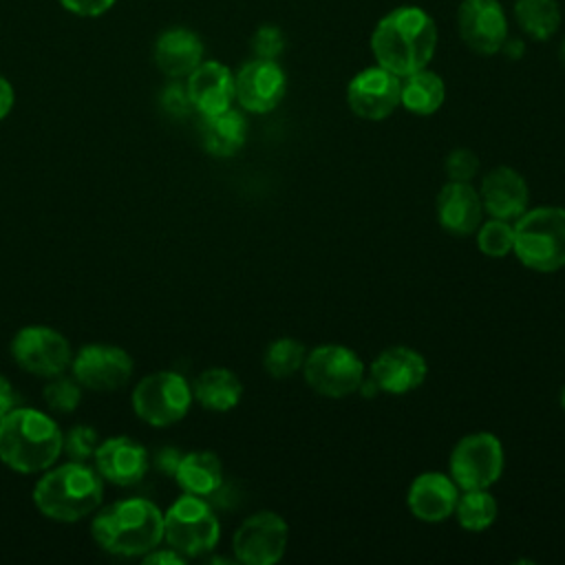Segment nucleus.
<instances>
[{
	"label": "nucleus",
	"instance_id": "obj_1",
	"mask_svg": "<svg viewBox=\"0 0 565 565\" xmlns=\"http://www.w3.org/2000/svg\"><path fill=\"white\" fill-rule=\"evenodd\" d=\"M437 49V24L413 4L397 7L377 20L371 33V51L377 66L406 77L428 66Z\"/></svg>",
	"mask_w": 565,
	"mask_h": 565
},
{
	"label": "nucleus",
	"instance_id": "obj_2",
	"mask_svg": "<svg viewBox=\"0 0 565 565\" xmlns=\"http://www.w3.org/2000/svg\"><path fill=\"white\" fill-rule=\"evenodd\" d=\"M62 437L53 417L15 406L0 419V461L22 475L42 472L62 455Z\"/></svg>",
	"mask_w": 565,
	"mask_h": 565
},
{
	"label": "nucleus",
	"instance_id": "obj_3",
	"mask_svg": "<svg viewBox=\"0 0 565 565\" xmlns=\"http://www.w3.org/2000/svg\"><path fill=\"white\" fill-rule=\"evenodd\" d=\"M90 532L110 554L143 556L163 541V512L141 497L121 499L95 514Z\"/></svg>",
	"mask_w": 565,
	"mask_h": 565
},
{
	"label": "nucleus",
	"instance_id": "obj_4",
	"mask_svg": "<svg viewBox=\"0 0 565 565\" xmlns=\"http://www.w3.org/2000/svg\"><path fill=\"white\" fill-rule=\"evenodd\" d=\"M104 479L86 461H66L55 468H46L33 488L35 508L62 523L79 521L93 514L102 505Z\"/></svg>",
	"mask_w": 565,
	"mask_h": 565
},
{
	"label": "nucleus",
	"instance_id": "obj_5",
	"mask_svg": "<svg viewBox=\"0 0 565 565\" xmlns=\"http://www.w3.org/2000/svg\"><path fill=\"white\" fill-rule=\"evenodd\" d=\"M512 252L532 271L550 274L565 267V207L525 210L514 223Z\"/></svg>",
	"mask_w": 565,
	"mask_h": 565
},
{
	"label": "nucleus",
	"instance_id": "obj_6",
	"mask_svg": "<svg viewBox=\"0 0 565 565\" xmlns=\"http://www.w3.org/2000/svg\"><path fill=\"white\" fill-rule=\"evenodd\" d=\"M221 525L203 497L183 494L163 512V539L181 556H201L216 547Z\"/></svg>",
	"mask_w": 565,
	"mask_h": 565
},
{
	"label": "nucleus",
	"instance_id": "obj_7",
	"mask_svg": "<svg viewBox=\"0 0 565 565\" xmlns=\"http://www.w3.org/2000/svg\"><path fill=\"white\" fill-rule=\"evenodd\" d=\"M305 382L324 397H347L360 391L366 369L360 355L342 344H322L307 353L302 364Z\"/></svg>",
	"mask_w": 565,
	"mask_h": 565
},
{
	"label": "nucleus",
	"instance_id": "obj_8",
	"mask_svg": "<svg viewBox=\"0 0 565 565\" xmlns=\"http://www.w3.org/2000/svg\"><path fill=\"white\" fill-rule=\"evenodd\" d=\"M192 404V386L174 371L146 375L132 391V408L139 419L163 428L183 419Z\"/></svg>",
	"mask_w": 565,
	"mask_h": 565
},
{
	"label": "nucleus",
	"instance_id": "obj_9",
	"mask_svg": "<svg viewBox=\"0 0 565 565\" xmlns=\"http://www.w3.org/2000/svg\"><path fill=\"white\" fill-rule=\"evenodd\" d=\"M503 446L492 433L461 437L450 452V477L461 490H488L503 472Z\"/></svg>",
	"mask_w": 565,
	"mask_h": 565
},
{
	"label": "nucleus",
	"instance_id": "obj_10",
	"mask_svg": "<svg viewBox=\"0 0 565 565\" xmlns=\"http://www.w3.org/2000/svg\"><path fill=\"white\" fill-rule=\"evenodd\" d=\"M11 358L18 366L33 375L55 377L68 369L73 351L68 340L57 329L31 324L13 335Z\"/></svg>",
	"mask_w": 565,
	"mask_h": 565
},
{
	"label": "nucleus",
	"instance_id": "obj_11",
	"mask_svg": "<svg viewBox=\"0 0 565 565\" xmlns=\"http://www.w3.org/2000/svg\"><path fill=\"white\" fill-rule=\"evenodd\" d=\"M289 539V527L276 512L263 510L245 519L234 532L232 547L245 565H274L282 558Z\"/></svg>",
	"mask_w": 565,
	"mask_h": 565
},
{
	"label": "nucleus",
	"instance_id": "obj_12",
	"mask_svg": "<svg viewBox=\"0 0 565 565\" xmlns=\"http://www.w3.org/2000/svg\"><path fill=\"white\" fill-rule=\"evenodd\" d=\"M75 380L90 391H117L132 375V358L115 344L82 347L71 360Z\"/></svg>",
	"mask_w": 565,
	"mask_h": 565
},
{
	"label": "nucleus",
	"instance_id": "obj_13",
	"mask_svg": "<svg viewBox=\"0 0 565 565\" xmlns=\"http://www.w3.org/2000/svg\"><path fill=\"white\" fill-rule=\"evenodd\" d=\"M457 29L468 49L479 55H494L508 40V20L499 0H461Z\"/></svg>",
	"mask_w": 565,
	"mask_h": 565
},
{
	"label": "nucleus",
	"instance_id": "obj_14",
	"mask_svg": "<svg viewBox=\"0 0 565 565\" xmlns=\"http://www.w3.org/2000/svg\"><path fill=\"white\" fill-rule=\"evenodd\" d=\"M287 90V77L276 60L254 57L245 62L234 75L236 102L256 115L274 110Z\"/></svg>",
	"mask_w": 565,
	"mask_h": 565
},
{
	"label": "nucleus",
	"instance_id": "obj_15",
	"mask_svg": "<svg viewBox=\"0 0 565 565\" xmlns=\"http://www.w3.org/2000/svg\"><path fill=\"white\" fill-rule=\"evenodd\" d=\"M399 88L402 77L382 66H371L353 75L347 86V102L360 119L380 121L399 106Z\"/></svg>",
	"mask_w": 565,
	"mask_h": 565
},
{
	"label": "nucleus",
	"instance_id": "obj_16",
	"mask_svg": "<svg viewBox=\"0 0 565 565\" xmlns=\"http://www.w3.org/2000/svg\"><path fill=\"white\" fill-rule=\"evenodd\" d=\"M428 373L426 360L411 347L384 349L369 369V380L377 391L388 395H404L424 384Z\"/></svg>",
	"mask_w": 565,
	"mask_h": 565
},
{
	"label": "nucleus",
	"instance_id": "obj_17",
	"mask_svg": "<svg viewBox=\"0 0 565 565\" xmlns=\"http://www.w3.org/2000/svg\"><path fill=\"white\" fill-rule=\"evenodd\" d=\"M93 459H95V470L99 472L102 479L124 488L137 486L139 481H143L150 466L146 448L124 435L99 441Z\"/></svg>",
	"mask_w": 565,
	"mask_h": 565
},
{
	"label": "nucleus",
	"instance_id": "obj_18",
	"mask_svg": "<svg viewBox=\"0 0 565 565\" xmlns=\"http://www.w3.org/2000/svg\"><path fill=\"white\" fill-rule=\"evenodd\" d=\"M185 90L192 108L201 113V117L227 110L236 99L234 73L216 60H203L185 77Z\"/></svg>",
	"mask_w": 565,
	"mask_h": 565
},
{
	"label": "nucleus",
	"instance_id": "obj_19",
	"mask_svg": "<svg viewBox=\"0 0 565 565\" xmlns=\"http://www.w3.org/2000/svg\"><path fill=\"white\" fill-rule=\"evenodd\" d=\"M481 205L492 218L516 221L527 210V183L525 179L508 166L490 170L481 181Z\"/></svg>",
	"mask_w": 565,
	"mask_h": 565
},
{
	"label": "nucleus",
	"instance_id": "obj_20",
	"mask_svg": "<svg viewBox=\"0 0 565 565\" xmlns=\"http://www.w3.org/2000/svg\"><path fill=\"white\" fill-rule=\"evenodd\" d=\"M459 499V488L450 475L444 472H422L413 479L406 503L413 516L437 523L455 514V505Z\"/></svg>",
	"mask_w": 565,
	"mask_h": 565
},
{
	"label": "nucleus",
	"instance_id": "obj_21",
	"mask_svg": "<svg viewBox=\"0 0 565 565\" xmlns=\"http://www.w3.org/2000/svg\"><path fill=\"white\" fill-rule=\"evenodd\" d=\"M152 60L163 75L183 79L203 62V40L192 29L170 26L154 40Z\"/></svg>",
	"mask_w": 565,
	"mask_h": 565
},
{
	"label": "nucleus",
	"instance_id": "obj_22",
	"mask_svg": "<svg viewBox=\"0 0 565 565\" xmlns=\"http://www.w3.org/2000/svg\"><path fill=\"white\" fill-rule=\"evenodd\" d=\"M483 205L479 192L466 181H448L437 194V221L455 236H468L481 225Z\"/></svg>",
	"mask_w": 565,
	"mask_h": 565
},
{
	"label": "nucleus",
	"instance_id": "obj_23",
	"mask_svg": "<svg viewBox=\"0 0 565 565\" xmlns=\"http://www.w3.org/2000/svg\"><path fill=\"white\" fill-rule=\"evenodd\" d=\"M245 139H247V121L243 113L227 108L214 115H203L201 141L210 154L221 159L234 157L243 150Z\"/></svg>",
	"mask_w": 565,
	"mask_h": 565
},
{
	"label": "nucleus",
	"instance_id": "obj_24",
	"mask_svg": "<svg viewBox=\"0 0 565 565\" xmlns=\"http://www.w3.org/2000/svg\"><path fill=\"white\" fill-rule=\"evenodd\" d=\"M174 479L185 494H196L205 499L223 486L221 459L210 450H194L181 455Z\"/></svg>",
	"mask_w": 565,
	"mask_h": 565
},
{
	"label": "nucleus",
	"instance_id": "obj_25",
	"mask_svg": "<svg viewBox=\"0 0 565 565\" xmlns=\"http://www.w3.org/2000/svg\"><path fill=\"white\" fill-rule=\"evenodd\" d=\"M192 397L207 411H232L243 397V384L230 369H205L192 384Z\"/></svg>",
	"mask_w": 565,
	"mask_h": 565
},
{
	"label": "nucleus",
	"instance_id": "obj_26",
	"mask_svg": "<svg viewBox=\"0 0 565 565\" xmlns=\"http://www.w3.org/2000/svg\"><path fill=\"white\" fill-rule=\"evenodd\" d=\"M446 99L444 79L433 71H415L402 77L399 88V104L415 115H433L441 108Z\"/></svg>",
	"mask_w": 565,
	"mask_h": 565
},
{
	"label": "nucleus",
	"instance_id": "obj_27",
	"mask_svg": "<svg viewBox=\"0 0 565 565\" xmlns=\"http://www.w3.org/2000/svg\"><path fill=\"white\" fill-rule=\"evenodd\" d=\"M514 18L532 40L545 42L561 26V7L556 0H516Z\"/></svg>",
	"mask_w": 565,
	"mask_h": 565
},
{
	"label": "nucleus",
	"instance_id": "obj_28",
	"mask_svg": "<svg viewBox=\"0 0 565 565\" xmlns=\"http://www.w3.org/2000/svg\"><path fill=\"white\" fill-rule=\"evenodd\" d=\"M497 512V501L488 490H463L455 505V516L468 532L488 530L494 523Z\"/></svg>",
	"mask_w": 565,
	"mask_h": 565
},
{
	"label": "nucleus",
	"instance_id": "obj_29",
	"mask_svg": "<svg viewBox=\"0 0 565 565\" xmlns=\"http://www.w3.org/2000/svg\"><path fill=\"white\" fill-rule=\"evenodd\" d=\"M305 358H307V349L298 340L278 338L267 347L263 364L271 377L282 380V377H291L296 371H300L305 364Z\"/></svg>",
	"mask_w": 565,
	"mask_h": 565
},
{
	"label": "nucleus",
	"instance_id": "obj_30",
	"mask_svg": "<svg viewBox=\"0 0 565 565\" xmlns=\"http://www.w3.org/2000/svg\"><path fill=\"white\" fill-rule=\"evenodd\" d=\"M477 245L486 256L501 258L514 247V225L510 221L490 218L477 227Z\"/></svg>",
	"mask_w": 565,
	"mask_h": 565
},
{
	"label": "nucleus",
	"instance_id": "obj_31",
	"mask_svg": "<svg viewBox=\"0 0 565 565\" xmlns=\"http://www.w3.org/2000/svg\"><path fill=\"white\" fill-rule=\"evenodd\" d=\"M44 402L57 413H73L82 402V384L77 380L55 375L53 382L44 386Z\"/></svg>",
	"mask_w": 565,
	"mask_h": 565
},
{
	"label": "nucleus",
	"instance_id": "obj_32",
	"mask_svg": "<svg viewBox=\"0 0 565 565\" xmlns=\"http://www.w3.org/2000/svg\"><path fill=\"white\" fill-rule=\"evenodd\" d=\"M99 446V435L93 426L77 424L62 437V452H66L73 461H86L95 455Z\"/></svg>",
	"mask_w": 565,
	"mask_h": 565
},
{
	"label": "nucleus",
	"instance_id": "obj_33",
	"mask_svg": "<svg viewBox=\"0 0 565 565\" xmlns=\"http://www.w3.org/2000/svg\"><path fill=\"white\" fill-rule=\"evenodd\" d=\"M444 170L448 174V181H466V183H470V179L479 170V159H477V154L472 150L457 148V150H452L446 157Z\"/></svg>",
	"mask_w": 565,
	"mask_h": 565
},
{
	"label": "nucleus",
	"instance_id": "obj_34",
	"mask_svg": "<svg viewBox=\"0 0 565 565\" xmlns=\"http://www.w3.org/2000/svg\"><path fill=\"white\" fill-rule=\"evenodd\" d=\"M285 49V38L278 26L274 24H263L254 35H252V51L256 57L263 60H278V55Z\"/></svg>",
	"mask_w": 565,
	"mask_h": 565
},
{
	"label": "nucleus",
	"instance_id": "obj_35",
	"mask_svg": "<svg viewBox=\"0 0 565 565\" xmlns=\"http://www.w3.org/2000/svg\"><path fill=\"white\" fill-rule=\"evenodd\" d=\"M161 108L172 117H185L192 110V102L188 97L185 84L172 82L161 93Z\"/></svg>",
	"mask_w": 565,
	"mask_h": 565
},
{
	"label": "nucleus",
	"instance_id": "obj_36",
	"mask_svg": "<svg viewBox=\"0 0 565 565\" xmlns=\"http://www.w3.org/2000/svg\"><path fill=\"white\" fill-rule=\"evenodd\" d=\"M57 4L77 18H99L106 15L117 0H57Z\"/></svg>",
	"mask_w": 565,
	"mask_h": 565
},
{
	"label": "nucleus",
	"instance_id": "obj_37",
	"mask_svg": "<svg viewBox=\"0 0 565 565\" xmlns=\"http://www.w3.org/2000/svg\"><path fill=\"white\" fill-rule=\"evenodd\" d=\"M141 561L143 563H168V565H179V563H183L185 561V556H181L177 550H172V547H168V550H159V547H154V550H150L148 554H143L141 556Z\"/></svg>",
	"mask_w": 565,
	"mask_h": 565
},
{
	"label": "nucleus",
	"instance_id": "obj_38",
	"mask_svg": "<svg viewBox=\"0 0 565 565\" xmlns=\"http://www.w3.org/2000/svg\"><path fill=\"white\" fill-rule=\"evenodd\" d=\"M13 104H15V90L11 82L4 75H0V119H4L11 113Z\"/></svg>",
	"mask_w": 565,
	"mask_h": 565
},
{
	"label": "nucleus",
	"instance_id": "obj_39",
	"mask_svg": "<svg viewBox=\"0 0 565 565\" xmlns=\"http://www.w3.org/2000/svg\"><path fill=\"white\" fill-rule=\"evenodd\" d=\"M15 408V393H13V386L7 377L0 375V419Z\"/></svg>",
	"mask_w": 565,
	"mask_h": 565
},
{
	"label": "nucleus",
	"instance_id": "obj_40",
	"mask_svg": "<svg viewBox=\"0 0 565 565\" xmlns=\"http://www.w3.org/2000/svg\"><path fill=\"white\" fill-rule=\"evenodd\" d=\"M179 459H181V455H179L177 450L163 448V450L157 455V468H161L163 472L174 475V470H177V466H179Z\"/></svg>",
	"mask_w": 565,
	"mask_h": 565
},
{
	"label": "nucleus",
	"instance_id": "obj_41",
	"mask_svg": "<svg viewBox=\"0 0 565 565\" xmlns=\"http://www.w3.org/2000/svg\"><path fill=\"white\" fill-rule=\"evenodd\" d=\"M561 406H563V411H565V386H563V391H561Z\"/></svg>",
	"mask_w": 565,
	"mask_h": 565
},
{
	"label": "nucleus",
	"instance_id": "obj_42",
	"mask_svg": "<svg viewBox=\"0 0 565 565\" xmlns=\"http://www.w3.org/2000/svg\"><path fill=\"white\" fill-rule=\"evenodd\" d=\"M561 60L565 62V40H563V44H561Z\"/></svg>",
	"mask_w": 565,
	"mask_h": 565
}]
</instances>
